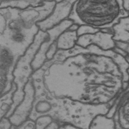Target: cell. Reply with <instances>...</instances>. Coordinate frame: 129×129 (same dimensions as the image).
<instances>
[{"label": "cell", "instance_id": "6da1fadb", "mask_svg": "<svg viewBox=\"0 0 129 129\" xmlns=\"http://www.w3.org/2000/svg\"><path fill=\"white\" fill-rule=\"evenodd\" d=\"M81 70L74 99L111 107L129 84L121 68L126 63L124 57L113 50L105 51L94 45L81 47Z\"/></svg>", "mask_w": 129, "mask_h": 129}, {"label": "cell", "instance_id": "7a4b0ae2", "mask_svg": "<svg viewBox=\"0 0 129 129\" xmlns=\"http://www.w3.org/2000/svg\"><path fill=\"white\" fill-rule=\"evenodd\" d=\"M122 1L90 0L79 1L77 12L82 25L102 30L111 28L120 18L129 15Z\"/></svg>", "mask_w": 129, "mask_h": 129}, {"label": "cell", "instance_id": "3957f363", "mask_svg": "<svg viewBox=\"0 0 129 129\" xmlns=\"http://www.w3.org/2000/svg\"><path fill=\"white\" fill-rule=\"evenodd\" d=\"M78 44L83 48L94 45L105 51L112 50L115 47L112 28L100 30L95 34L79 37Z\"/></svg>", "mask_w": 129, "mask_h": 129}, {"label": "cell", "instance_id": "277c9868", "mask_svg": "<svg viewBox=\"0 0 129 129\" xmlns=\"http://www.w3.org/2000/svg\"><path fill=\"white\" fill-rule=\"evenodd\" d=\"M112 29L115 42L129 43V15L120 18Z\"/></svg>", "mask_w": 129, "mask_h": 129}, {"label": "cell", "instance_id": "5b68a950", "mask_svg": "<svg viewBox=\"0 0 129 129\" xmlns=\"http://www.w3.org/2000/svg\"><path fill=\"white\" fill-rule=\"evenodd\" d=\"M114 118L122 127L129 129V92L121 100Z\"/></svg>", "mask_w": 129, "mask_h": 129}, {"label": "cell", "instance_id": "8992f818", "mask_svg": "<svg viewBox=\"0 0 129 129\" xmlns=\"http://www.w3.org/2000/svg\"><path fill=\"white\" fill-rule=\"evenodd\" d=\"M117 126V120L115 118L100 115L93 119L89 129H116Z\"/></svg>", "mask_w": 129, "mask_h": 129}, {"label": "cell", "instance_id": "52a82bcc", "mask_svg": "<svg viewBox=\"0 0 129 129\" xmlns=\"http://www.w3.org/2000/svg\"><path fill=\"white\" fill-rule=\"evenodd\" d=\"M100 29L94 28L87 25H82L80 27L78 31V35L80 37L86 35L92 34L98 32Z\"/></svg>", "mask_w": 129, "mask_h": 129}, {"label": "cell", "instance_id": "ba28073f", "mask_svg": "<svg viewBox=\"0 0 129 129\" xmlns=\"http://www.w3.org/2000/svg\"><path fill=\"white\" fill-rule=\"evenodd\" d=\"M115 47L126 52L127 56H129V43L115 42Z\"/></svg>", "mask_w": 129, "mask_h": 129}, {"label": "cell", "instance_id": "9c48e42d", "mask_svg": "<svg viewBox=\"0 0 129 129\" xmlns=\"http://www.w3.org/2000/svg\"><path fill=\"white\" fill-rule=\"evenodd\" d=\"M122 7L124 11L129 13V0L122 1Z\"/></svg>", "mask_w": 129, "mask_h": 129}, {"label": "cell", "instance_id": "30bf717a", "mask_svg": "<svg viewBox=\"0 0 129 129\" xmlns=\"http://www.w3.org/2000/svg\"><path fill=\"white\" fill-rule=\"evenodd\" d=\"M116 129H125L122 127L120 125V124L118 123V121L117 120V126Z\"/></svg>", "mask_w": 129, "mask_h": 129}, {"label": "cell", "instance_id": "8fae6325", "mask_svg": "<svg viewBox=\"0 0 129 129\" xmlns=\"http://www.w3.org/2000/svg\"><path fill=\"white\" fill-rule=\"evenodd\" d=\"M125 58L127 62L129 65V56H127L126 57H125Z\"/></svg>", "mask_w": 129, "mask_h": 129}, {"label": "cell", "instance_id": "7c38bea8", "mask_svg": "<svg viewBox=\"0 0 129 129\" xmlns=\"http://www.w3.org/2000/svg\"><path fill=\"white\" fill-rule=\"evenodd\" d=\"M127 74L129 76V67L128 68V69L127 70Z\"/></svg>", "mask_w": 129, "mask_h": 129}]
</instances>
